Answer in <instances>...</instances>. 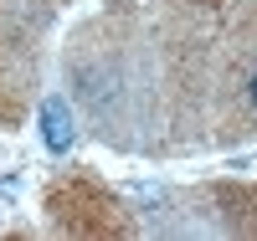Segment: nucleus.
<instances>
[{
    "mask_svg": "<svg viewBox=\"0 0 257 241\" xmlns=\"http://www.w3.org/2000/svg\"><path fill=\"white\" fill-rule=\"evenodd\" d=\"M41 139H47L52 154H67V149H72V113H67V103H62V98H47V103H41Z\"/></svg>",
    "mask_w": 257,
    "mask_h": 241,
    "instance_id": "nucleus-1",
    "label": "nucleus"
},
{
    "mask_svg": "<svg viewBox=\"0 0 257 241\" xmlns=\"http://www.w3.org/2000/svg\"><path fill=\"white\" fill-rule=\"evenodd\" d=\"M247 98H252V108H257V72H252V82H247Z\"/></svg>",
    "mask_w": 257,
    "mask_h": 241,
    "instance_id": "nucleus-2",
    "label": "nucleus"
}]
</instances>
